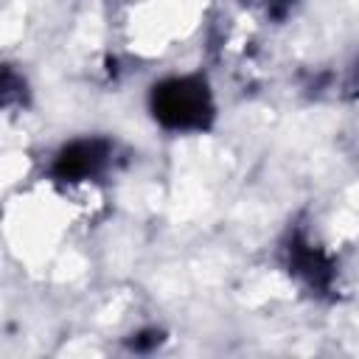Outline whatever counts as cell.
<instances>
[{
    "instance_id": "obj_5",
    "label": "cell",
    "mask_w": 359,
    "mask_h": 359,
    "mask_svg": "<svg viewBox=\"0 0 359 359\" xmlns=\"http://www.w3.org/2000/svg\"><path fill=\"white\" fill-rule=\"evenodd\" d=\"M292 3H294V0H269V11H272L275 17H280Z\"/></svg>"
},
{
    "instance_id": "obj_4",
    "label": "cell",
    "mask_w": 359,
    "mask_h": 359,
    "mask_svg": "<svg viewBox=\"0 0 359 359\" xmlns=\"http://www.w3.org/2000/svg\"><path fill=\"white\" fill-rule=\"evenodd\" d=\"M160 339H163L160 331H140V334L132 339V348H135V351H149V348L160 345Z\"/></svg>"
},
{
    "instance_id": "obj_3",
    "label": "cell",
    "mask_w": 359,
    "mask_h": 359,
    "mask_svg": "<svg viewBox=\"0 0 359 359\" xmlns=\"http://www.w3.org/2000/svg\"><path fill=\"white\" fill-rule=\"evenodd\" d=\"M286 261H289V272H294L314 292H325L334 280V264L328 261V255L311 241H306L303 236L289 238Z\"/></svg>"
},
{
    "instance_id": "obj_2",
    "label": "cell",
    "mask_w": 359,
    "mask_h": 359,
    "mask_svg": "<svg viewBox=\"0 0 359 359\" xmlns=\"http://www.w3.org/2000/svg\"><path fill=\"white\" fill-rule=\"evenodd\" d=\"M109 157V143L101 137H81L67 143L53 160V177L62 182H81L95 177Z\"/></svg>"
},
{
    "instance_id": "obj_1",
    "label": "cell",
    "mask_w": 359,
    "mask_h": 359,
    "mask_svg": "<svg viewBox=\"0 0 359 359\" xmlns=\"http://www.w3.org/2000/svg\"><path fill=\"white\" fill-rule=\"evenodd\" d=\"M154 118L174 132H199L213 121V98L199 76H174L151 87Z\"/></svg>"
}]
</instances>
